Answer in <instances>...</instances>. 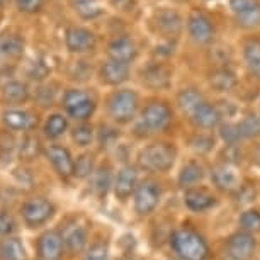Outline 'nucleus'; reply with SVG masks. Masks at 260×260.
Instances as JSON below:
<instances>
[{"mask_svg":"<svg viewBox=\"0 0 260 260\" xmlns=\"http://www.w3.org/2000/svg\"><path fill=\"white\" fill-rule=\"evenodd\" d=\"M146 26L156 41L180 43L185 27V9L170 2L156 4L146 17Z\"/></svg>","mask_w":260,"mask_h":260,"instance_id":"obj_1","label":"nucleus"},{"mask_svg":"<svg viewBox=\"0 0 260 260\" xmlns=\"http://www.w3.org/2000/svg\"><path fill=\"white\" fill-rule=\"evenodd\" d=\"M14 148H16V145H14V140L11 136H0V164L11 161Z\"/></svg>","mask_w":260,"mask_h":260,"instance_id":"obj_45","label":"nucleus"},{"mask_svg":"<svg viewBox=\"0 0 260 260\" xmlns=\"http://www.w3.org/2000/svg\"><path fill=\"white\" fill-rule=\"evenodd\" d=\"M252 160L260 167V145L257 146V148L253 150V155H252Z\"/></svg>","mask_w":260,"mask_h":260,"instance_id":"obj_52","label":"nucleus"},{"mask_svg":"<svg viewBox=\"0 0 260 260\" xmlns=\"http://www.w3.org/2000/svg\"><path fill=\"white\" fill-rule=\"evenodd\" d=\"M24 56V39L14 32L0 34V73H9Z\"/></svg>","mask_w":260,"mask_h":260,"instance_id":"obj_13","label":"nucleus"},{"mask_svg":"<svg viewBox=\"0 0 260 260\" xmlns=\"http://www.w3.org/2000/svg\"><path fill=\"white\" fill-rule=\"evenodd\" d=\"M208 97L204 95V92L198 89V87H184V89L177 90L174 99V106L179 112H182L185 117H189L194 112V109L198 107L201 102H204Z\"/></svg>","mask_w":260,"mask_h":260,"instance_id":"obj_24","label":"nucleus"},{"mask_svg":"<svg viewBox=\"0 0 260 260\" xmlns=\"http://www.w3.org/2000/svg\"><path fill=\"white\" fill-rule=\"evenodd\" d=\"M72 140L78 146H89L94 140V127L87 122H78L72 129Z\"/></svg>","mask_w":260,"mask_h":260,"instance_id":"obj_38","label":"nucleus"},{"mask_svg":"<svg viewBox=\"0 0 260 260\" xmlns=\"http://www.w3.org/2000/svg\"><path fill=\"white\" fill-rule=\"evenodd\" d=\"M190 146H192L196 151H199V153H208V151L213 150L214 138L206 133V131H199V133H196L192 136V140H190Z\"/></svg>","mask_w":260,"mask_h":260,"instance_id":"obj_41","label":"nucleus"},{"mask_svg":"<svg viewBox=\"0 0 260 260\" xmlns=\"http://www.w3.org/2000/svg\"><path fill=\"white\" fill-rule=\"evenodd\" d=\"M16 7L24 14H38L45 7V0H14Z\"/></svg>","mask_w":260,"mask_h":260,"instance_id":"obj_44","label":"nucleus"},{"mask_svg":"<svg viewBox=\"0 0 260 260\" xmlns=\"http://www.w3.org/2000/svg\"><path fill=\"white\" fill-rule=\"evenodd\" d=\"M243 68L255 80H260V32L242 34L238 43Z\"/></svg>","mask_w":260,"mask_h":260,"instance_id":"obj_14","label":"nucleus"},{"mask_svg":"<svg viewBox=\"0 0 260 260\" xmlns=\"http://www.w3.org/2000/svg\"><path fill=\"white\" fill-rule=\"evenodd\" d=\"M218 129H219V136H221V140L226 145H238V141L242 140L237 122H230V121L224 122L223 121V124L219 126Z\"/></svg>","mask_w":260,"mask_h":260,"instance_id":"obj_40","label":"nucleus"},{"mask_svg":"<svg viewBox=\"0 0 260 260\" xmlns=\"http://www.w3.org/2000/svg\"><path fill=\"white\" fill-rule=\"evenodd\" d=\"M109 258V247L104 242H97L90 245L83 253V260H107Z\"/></svg>","mask_w":260,"mask_h":260,"instance_id":"obj_42","label":"nucleus"},{"mask_svg":"<svg viewBox=\"0 0 260 260\" xmlns=\"http://www.w3.org/2000/svg\"><path fill=\"white\" fill-rule=\"evenodd\" d=\"M63 238L56 230H48L38 238V255L39 260H60L63 253Z\"/></svg>","mask_w":260,"mask_h":260,"instance_id":"obj_21","label":"nucleus"},{"mask_svg":"<svg viewBox=\"0 0 260 260\" xmlns=\"http://www.w3.org/2000/svg\"><path fill=\"white\" fill-rule=\"evenodd\" d=\"M2 101L7 106L26 104L29 101V87L24 82L11 80L2 87Z\"/></svg>","mask_w":260,"mask_h":260,"instance_id":"obj_28","label":"nucleus"},{"mask_svg":"<svg viewBox=\"0 0 260 260\" xmlns=\"http://www.w3.org/2000/svg\"><path fill=\"white\" fill-rule=\"evenodd\" d=\"M0 258L2 260H26V248L16 237H7L0 242Z\"/></svg>","mask_w":260,"mask_h":260,"instance_id":"obj_31","label":"nucleus"},{"mask_svg":"<svg viewBox=\"0 0 260 260\" xmlns=\"http://www.w3.org/2000/svg\"><path fill=\"white\" fill-rule=\"evenodd\" d=\"M177 46H179L177 41H156L153 51H151V58L160 61H169L177 53Z\"/></svg>","mask_w":260,"mask_h":260,"instance_id":"obj_37","label":"nucleus"},{"mask_svg":"<svg viewBox=\"0 0 260 260\" xmlns=\"http://www.w3.org/2000/svg\"><path fill=\"white\" fill-rule=\"evenodd\" d=\"M90 73H92V67L89 65L87 61H75L73 65L70 67V77L73 78V80H87V78L90 77Z\"/></svg>","mask_w":260,"mask_h":260,"instance_id":"obj_43","label":"nucleus"},{"mask_svg":"<svg viewBox=\"0 0 260 260\" xmlns=\"http://www.w3.org/2000/svg\"><path fill=\"white\" fill-rule=\"evenodd\" d=\"M221 2V0H194V4H198V6H203V7H209L213 6V4H218Z\"/></svg>","mask_w":260,"mask_h":260,"instance_id":"obj_51","label":"nucleus"},{"mask_svg":"<svg viewBox=\"0 0 260 260\" xmlns=\"http://www.w3.org/2000/svg\"><path fill=\"white\" fill-rule=\"evenodd\" d=\"M112 185V175L109 167H101L92 174V189L97 196H106Z\"/></svg>","mask_w":260,"mask_h":260,"instance_id":"obj_35","label":"nucleus"},{"mask_svg":"<svg viewBox=\"0 0 260 260\" xmlns=\"http://www.w3.org/2000/svg\"><path fill=\"white\" fill-rule=\"evenodd\" d=\"M117 138V133L114 127L107 126V124H102L101 126V131H99V141L102 145V148H107V146H111L114 143V140Z\"/></svg>","mask_w":260,"mask_h":260,"instance_id":"obj_47","label":"nucleus"},{"mask_svg":"<svg viewBox=\"0 0 260 260\" xmlns=\"http://www.w3.org/2000/svg\"><path fill=\"white\" fill-rule=\"evenodd\" d=\"M92 174H94V158H92V155H80L75 161L73 175L78 179H87Z\"/></svg>","mask_w":260,"mask_h":260,"instance_id":"obj_39","label":"nucleus"},{"mask_svg":"<svg viewBox=\"0 0 260 260\" xmlns=\"http://www.w3.org/2000/svg\"><path fill=\"white\" fill-rule=\"evenodd\" d=\"M170 247L180 260H208L209 247L198 232L190 228H179L172 233Z\"/></svg>","mask_w":260,"mask_h":260,"instance_id":"obj_6","label":"nucleus"},{"mask_svg":"<svg viewBox=\"0 0 260 260\" xmlns=\"http://www.w3.org/2000/svg\"><path fill=\"white\" fill-rule=\"evenodd\" d=\"M204 179V169L203 165L199 164V161H189V164H185L182 167V170H180L179 174V185L182 189H192L196 187V184H199L201 180Z\"/></svg>","mask_w":260,"mask_h":260,"instance_id":"obj_30","label":"nucleus"},{"mask_svg":"<svg viewBox=\"0 0 260 260\" xmlns=\"http://www.w3.org/2000/svg\"><path fill=\"white\" fill-rule=\"evenodd\" d=\"M140 82L146 89L153 92H165L172 87L174 80V68L169 65V61H160L151 58L146 61L138 72Z\"/></svg>","mask_w":260,"mask_h":260,"instance_id":"obj_9","label":"nucleus"},{"mask_svg":"<svg viewBox=\"0 0 260 260\" xmlns=\"http://www.w3.org/2000/svg\"><path fill=\"white\" fill-rule=\"evenodd\" d=\"M214 203H216V198L206 189L192 187L184 192V204L187 206L190 211H196V213H201V211L213 208Z\"/></svg>","mask_w":260,"mask_h":260,"instance_id":"obj_27","label":"nucleus"},{"mask_svg":"<svg viewBox=\"0 0 260 260\" xmlns=\"http://www.w3.org/2000/svg\"><path fill=\"white\" fill-rule=\"evenodd\" d=\"M224 153V164H230V165H237L240 160H242V150L238 148V145H226L223 150Z\"/></svg>","mask_w":260,"mask_h":260,"instance_id":"obj_48","label":"nucleus"},{"mask_svg":"<svg viewBox=\"0 0 260 260\" xmlns=\"http://www.w3.org/2000/svg\"><path fill=\"white\" fill-rule=\"evenodd\" d=\"M27 73H29V78H32V80H43V78H46L48 75V67H45V63H41V61L32 63Z\"/></svg>","mask_w":260,"mask_h":260,"instance_id":"obj_49","label":"nucleus"},{"mask_svg":"<svg viewBox=\"0 0 260 260\" xmlns=\"http://www.w3.org/2000/svg\"><path fill=\"white\" fill-rule=\"evenodd\" d=\"M21 213L24 223L29 228H38L46 221H50L51 216L55 214V206L45 198H34L24 203Z\"/></svg>","mask_w":260,"mask_h":260,"instance_id":"obj_17","label":"nucleus"},{"mask_svg":"<svg viewBox=\"0 0 260 260\" xmlns=\"http://www.w3.org/2000/svg\"><path fill=\"white\" fill-rule=\"evenodd\" d=\"M61 106L67 116L77 122H87L97 109L95 97L85 89H68L63 92Z\"/></svg>","mask_w":260,"mask_h":260,"instance_id":"obj_8","label":"nucleus"},{"mask_svg":"<svg viewBox=\"0 0 260 260\" xmlns=\"http://www.w3.org/2000/svg\"><path fill=\"white\" fill-rule=\"evenodd\" d=\"M16 232V221L6 211L0 213V237H11Z\"/></svg>","mask_w":260,"mask_h":260,"instance_id":"obj_46","label":"nucleus"},{"mask_svg":"<svg viewBox=\"0 0 260 260\" xmlns=\"http://www.w3.org/2000/svg\"><path fill=\"white\" fill-rule=\"evenodd\" d=\"M97 75H99V80L104 83V85L119 89L121 85H124V83L129 80L131 65H126V63L114 61V60H111V58H106V60L99 65Z\"/></svg>","mask_w":260,"mask_h":260,"instance_id":"obj_18","label":"nucleus"},{"mask_svg":"<svg viewBox=\"0 0 260 260\" xmlns=\"http://www.w3.org/2000/svg\"><path fill=\"white\" fill-rule=\"evenodd\" d=\"M2 121L12 131H31L36 126L38 119L32 112L22 109H9L2 114Z\"/></svg>","mask_w":260,"mask_h":260,"instance_id":"obj_26","label":"nucleus"},{"mask_svg":"<svg viewBox=\"0 0 260 260\" xmlns=\"http://www.w3.org/2000/svg\"><path fill=\"white\" fill-rule=\"evenodd\" d=\"M211 180L213 184L216 185V189L223 190V192H230V194H235L237 190L242 187L240 185V175L235 165H230V164H221L214 165L211 169Z\"/></svg>","mask_w":260,"mask_h":260,"instance_id":"obj_20","label":"nucleus"},{"mask_svg":"<svg viewBox=\"0 0 260 260\" xmlns=\"http://www.w3.org/2000/svg\"><path fill=\"white\" fill-rule=\"evenodd\" d=\"M106 55L107 58H111V60H114V61L133 65L140 56V46L131 34H126V32L114 34L106 46Z\"/></svg>","mask_w":260,"mask_h":260,"instance_id":"obj_11","label":"nucleus"},{"mask_svg":"<svg viewBox=\"0 0 260 260\" xmlns=\"http://www.w3.org/2000/svg\"><path fill=\"white\" fill-rule=\"evenodd\" d=\"M230 24L242 34L260 32V0H224Z\"/></svg>","mask_w":260,"mask_h":260,"instance_id":"obj_5","label":"nucleus"},{"mask_svg":"<svg viewBox=\"0 0 260 260\" xmlns=\"http://www.w3.org/2000/svg\"><path fill=\"white\" fill-rule=\"evenodd\" d=\"M61 238H63V243L65 247L68 248L70 253H80L87 245V232L85 228L80 226L78 223H73V221H68L65 226H63V232H61Z\"/></svg>","mask_w":260,"mask_h":260,"instance_id":"obj_25","label":"nucleus"},{"mask_svg":"<svg viewBox=\"0 0 260 260\" xmlns=\"http://www.w3.org/2000/svg\"><path fill=\"white\" fill-rule=\"evenodd\" d=\"M174 117H175L174 106L169 104L165 99L155 97V99L146 101L141 106L140 114L135 121L133 133L136 136H140V138H145V136L150 135L165 133L172 126V122H174Z\"/></svg>","mask_w":260,"mask_h":260,"instance_id":"obj_3","label":"nucleus"},{"mask_svg":"<svg viewBox=\"0 0 260 260\" xmlns=\"http://www.w3.org/2000/svg\"><path fill=\"white\" fill-rule=\"evenodd\" d=\"M175 156H177V151H175L174 145L156 141V143H150L140 150L138 167L150 174H164L174 167Z\"/></svg>","mask_w":260,"mask_h":260,"instance_id":"obj_7","label":"nucleus"},{"mask_svg":"<svg viewBox=\"0 0 260 260\" xmlns=\"http://www.w3.org/2000/svg\"><path fill=\"white\" fill-rule=\"evenodd\" d=\"M72 9L82 21H95L104 16V7L101 0H70Z\"/></svg>","mask_w":260,"mask_h":260,"instance_id":"obj_29","label":"nucleus"},{"mask_svg":"<svg viewBox=\"0 0 260 260\" xmlns=\"http://www.w3.org/2000/svg\"><path fill=\"white\" fill-rule=\"evenodd\" d=\"M160 196L161 190L158 187V184L153 182V180H143V182H140L133 194L135 211L140 216L151 214L160 203Z\"/></svg>","mask_w":260,"mask_h":260,"instance_id":"obj_15","label":"nucleus"},{"mask_svg":"<svg viewBox=\"0 0 260 260\" xmlns=\"http://www.w3.org/2000/svg\"><path fill=\"white\" fill-rule=\"evenodd\" d=\"M67 129H68V117L65 114H60V112H55V114L48 116L45 126H43L45 136L50 140L60 138V136L65 135Z\"/></svg>","mask_w":260,"mask_h":260,"instance_id":"obj_34","label":"nucleus"},{"mask_svg":"<svg viewBox=\"0 0 260 260\" xmlns=\"http://www.w3.org/2000/svg\"><path fill=\"white\" fill-rule=\"evenodd\" d=\"M136 187H138V172H136L135 167L124 165L117 172L114 184H112L116 198L119 201H126L129 196L135 194Z\"/></svg>","mask_w":260,"mask_h":260,"instance_id":"obj_23","label":"nucleus"},{"mask_svg":"<svg viewBox=\"0 0 260 260\" xmlns=\"http://www.w3.org/2000/svg\"><path fill=\"white\" fill-rule=\"evenodd\" d=\"M240 224V232H245L248 235H255L260 233V213L255 209H248L242 213L238 219Z\"/></svg>","mask_w":260,"mask_h":260,"instance_id":"obj_36","label":"nucleus"},{"mask_svg":"<svg viewBox=\"0 0 260 260\" xmlns=\"http://www.w3.org/2000/svg\"><path fill=\"white\" fill-rule=\"evenodd\" d=\"M65 48L72 55H89L97 48V34L87 26H68L65 29Z\"/></svg>","mask_w":260,"mask_h":260,"instance_id":"obj_10","label":"nucleus"},{"mask_svg":"<svg viewBox=\"0 0 260 260\" xmlns=\"http://www.w3.org/2000/svg\"><path fill=\"white\" fill-rule=\"evenodd\" d=\"M255 250H257V240L253 238V235L237 232L224 242L221 260H252Z\"/></svg>","mask_w":260,"mask_h":260,"instance_id":"obj_12","label":"nucleus"},{"mask_svg":"<svg viewBox=\"0 0 260 260\" xmlns=\"http://www.w3.org/2000/svg\"><path fill=\"white\" fill-rule=\"evenodd\" d=\"M242 140L260 138V112H248L237 122Z\"/></svg>","mask_w":260,"mask_h":260,"instance_id":"obj_32","label":"nucleus"},{"mask_svg":"<svg viewBox=\"0 0 260 260\" xmlns=\"http://www.w3.org/2000/svg\"><path fill=\"white\" fill-rule=\"evenodd\" d=\"M46 158L50 160L53 169L56 170V174L63 179L73 177V170H75V161H73L70 151L65 146L60 145H51L46 148Z\"/></svg>","mask_w":260,"mask_h":260,"instance_id":"obj_22","label":"nucleus"},{"mask_svg":"<svg viewBox=\"0 0 260 260\" xmlns=\"http://www.w3.org/2000/svg\"><path fill=\"white\" fill-rule=\"evenodd\" d=\"M165 2H170L174 6H179V7H189L190 4H194V0H165Z\"/></svg>","mask_w":260,"mask_h":260,"instance_id":"obj_50","label":"nucleus"},{"mask_svg":"<svg viewBox=\"0 0 260 260\" xmlns=\"http://www.w3.org/2000/svg\"><path fill=\"white\" fill-rule=\"evenodd\" d=\"M208 85L218 94H230L237 89L238 77L228 65H214L208 73Z\"/></svg>","mask_w":260,"mask_h":260,"instance_id":"obj_19","label":"nucleus"},{"mask_svg":"<svg viewBox=\"0 0 260 260\" xmlns=\"http://www.w3.org/2000/svg\"><path fill=\"white\" fill-rule=\"evenodd\" d=\"M11 0H0V7H7Z\"/></svg>","mask_w":260,"mask_h":260,"instance_id":"obj_53","label":"nucleus"},{"mask_svg":"<svg viewBox=\"0 0 260 260\" xmlns=\"http://www.w3.org/2000/svg\"><path fill=\"white\" fill-rule=\"evenodd\" d=\"M106 111L116 124H129L135 122L141 111V97L135 89L119 87L112 90L106 99Z\"/></svg>","mask_w":260,"mask_h":260,"instance_id":"obj_4","label":"nucleus"},{"mask_svg":"<svg viewBox=\"0 0 260 260\" xmlns=\"http://www.w3.org/2000/svg\"><path fill=\"white\" fill-rule=\"evenodd\" d=\"M17 155L22 161H32L41 155V141L38 136L26 135L17 145Z\"/></svg>","mask_w":260,"mask_h":260,"instance_id":"obj_33","label":"nucleus"},{"mask_svg":"<svg viewBox=\"0 0 260 260\" xmlns=\"http://www.w3.org/2000/svg\"><path fill=\"white\" fill-rule=\"evenodd\" d=\"M218 21L208 7L190 4L185 9V39L196 48H213L218 41Z\"/></svg>","mask_w":260,"mask_h":260,"instance_id":"obj_2","label":"nucleus"},{"mask_svg":"<svg viewBox=\"0 0 260 260\" xmlns=\"http://www.w3.org/2000/svg\"><path fill=\"white\" fill-rule=\"evenodd\" d=\"M187 119L192 122L196 129L201 131H213L218 129L223 124V114L219 111L218 104H214V102H211L208 99L201 102Z\"/></svg>","mask_w":260,"mask_h":260,"instance_id":"obj_16","label":"nucleus"}]
</instances>
